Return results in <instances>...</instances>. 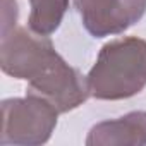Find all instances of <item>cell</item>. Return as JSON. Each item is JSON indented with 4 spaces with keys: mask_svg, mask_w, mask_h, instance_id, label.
I'll return each mask as SVG.
<instances>
[{
    "mask_svg": "<svg viewBox=\"0 0 146 146\" xmlns=\"http://www.w3.org/2000/svg\"><path fill=\"white\" fill-rule=\"evenodd\" d=\"M90 93L98 100L134 96L146 86V41L119 38L107 43L88 74Z\"/></svg>",
    "mask_w": 146,
    "mask_h": 146,
    "instance_id": "cell-1",
    "label": "cell"
},
{
    "mask_svg": "<svg viewBox=\"0 0 146 146\" xmlns=\"http://www.w3.org/2000/svg\"><path fill=\"white\" fill-rule=\"evenodd\" d=\"M57 110L43 98L28 95L2 102V144L35 146L50 139L57 125Z\"/></svg>",
    "mask_w": 146,
    "mask_h": 146,
    "instance_id": "cell-2",
    "label": "cell"
},
{
    "mask_svg": "<svg viewBox=\"0 0 146 146\" xmlns=\"http://www.w3.org/2000/svg\"><path fill=\"white\" fill-rule=\"evenodd\" d=\"M58 57L50 40L28 31L26 28H12L2 35L0 65L5 74L17 79H35Z\"/></svg>",
    "mask_w": 146,
    "mask_h": 146,
    "instance_id": "cell-3",
    "label": "cell"
},
{
    "mask_svg": "<svg viewBox=\"0 0 146 146\" xmlns=\"http://www.w3.org/2000/svg\"><path fill=\"white\" fill-rule=\"evenodd\" d=\"M28 95L43 98L58 113L79 107L90 93L88 78L70 67L60 55L28 84Z\"/></svg>",
    "mask_w": 146,
    "mask_h": 146,
    "instance_id": "cell-4",
    "label": "cell"
},
{
    "mask_svg": "<svg viewBox=\"0 0 146 146\" xmlns=\"http://www.w3.org/2000/svg\"><path fill=\"white\" fill-rule=\"evenodd\" d=\"M74 5L84 28L95 38H103L137 23L146 11V0H74Z\"/></svg>",
    "mask_w": 146,
    "mask_h": 146,
    "instance_id": "cell-5",
    "label": "cell"
},
{
    "mask_svg": "<svg viewBox=\"0 0 146 146\" xmlns=\"http://www.w3.org/2000/svg\"><path fill=\"white\" fill-rule=\"evenodd\" d=\"M88 146H143L146 144V112H131L115 120L95 125Z\"/></svg>",
    "mask_w": 146,
    "mask_h": 146,
    "instance_id": "cell-6",
    "label": "cell"
},
{
    "mask_svg": "<svg viewBox=\"0 0 146 146\" xmlns=\"http://www.w3.org/2000/svg\"><path fill=\"white\" fill-rule=\"evenodd\" d=\"M29 29L41 36H48L60 26L69 0H29Z\"/></svg>",
    "mask_w": 146,
    "mask_h": 146,
    "instance_id": "cell-7",
    "label": "cell"
},
{
    "mask_svg": "<svg viewBox=\"0 0 146 146\" xmlns=\"http://www.w3.org/2000/svg\"><path fill=\"white\" fill-rule=\"evenodd\" d=\"M16 17H17L16 0H2V35H5L16 26Z\"/></svg>",
    "mask_w": 146,
    "mask_h": 146,
    "instance_id": "cell-8",
    "label": "cell"
}]
</instances>
